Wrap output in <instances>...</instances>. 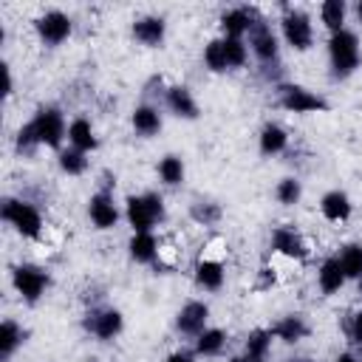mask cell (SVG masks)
<instances>
[{
	"label": "cell",
	"instance_id": "obj_6",
	"mask_svg": "<svg viewBox=\"0 0 362 362\" xmlns=\"http://www.w3.org/2000/svg\"><path fill=\"white\" fill-rule=\"evenodd\" d=\"M280 34H283L286 45L294 48V51H308V48L314 45V23H311V17H308L305 11H300V8H291V11L283 14V20H280Z\"/></svg>",
	"mask_w": 362,
	"mask_h": 362
},
{
	"label": "cell",
	"instance_id": "obj_34",
	"mask_svg": "<svg viewBox=\"0 0 362 362\" xmlns=\"http://www.w3.org/2000/svg\"><path fill=\"white\" fill-rule=\"evenodd\" d=\"M223 51H226V62L229 68H243L249 62V45L243 40L235 37H223Z\"/></svg>",
	"mask_w": 362,
	"mask_h": 362
},
{
	"label": "cell",
	"instance_id": "obj_25",
	"mask_svg": "<svg viewBox=\"0 0 362 362\" xmlns=\"http://www.w3.org/2000/svg\"><path fill=\"white\" fill-rule=\"evenodd\" d=\"M272 339H274L272 328H252V331L246 334L243 351H246L249 356H255V359L266 362V356H269V351H272Z\"/></svg>",
	"mask_w": 362,
	"mask_h": 362
},
{
	"label": "cell",
	"instance_id": "obj_14",
	"mask_svg": "<svg viewBox=\"0 0 362 362\" xmlns=\"http://www.w3.org/2000/svg\"><path fill=\"white\" fill-rule=\"evenodd\" d=\"M255 25H257L255 11H252V8H246V6H238V8H229V11H223V14H221L223 37L243 40V34H249Z\"/></svg>",
	"mask_w": 362,
	"mask_h": 362
},
{
	"label": "cell",
	"instance_id": "obj_7",
	"mask_svg": "<svg viewBox=\"0 0 362 362\" xmlns=\"http://www.w3.org/2000/svg\"><path fill=\"white\" fill-rule=\"evenodd\" d=\"M11 286H14V291H17L25 303H37V300L45 294V288L51 286V277H48L45 269L31 266V263H23V266H17V269L11 272Z\"/></svg>",
	"mask_w": 362,
	"mask_h": 362
},
{
	"label": "cell",
	"instance_id": "obj_20",
	"mask_svg": "<svg viewBox=\"0 0 362 362\" xmlns=\"http://www.w3.org/2000/svg\"><path fill=\"white\" fill-rule=\"evenodd\" d=\"M68 147H76L82 153H90L99 147V139H96V130L93 124L85 119V116H76L71 124H68Z\"/></svg>",
	"mask_w": 362,
	"mask_h": 362
},
{
	"label": "cell",
	"instance_id": "obj_37",
	"mask_svg": "<svg viewBox=\"0 0 362 362\" xmlns=\"http://www.w3.org/2000/svg\"><path fill=\"white\" fill-rule=\"evenodd\" d=\"M351 337H354L356 345H362V308L351 317Z\"/></svg>",
	"mask_w": 362,
	"mask_h": 362
},
{
	"label": "cell",
	"instance_id": "obj_39",
	"mask_svg": "<svg viewBox=\"0 0 362 362\" xmlns=\"http://www.w3.org/2000/svg\"><path fill=\"white\" fill-rule=\"evenodd\" d=\"M229 362H260V359H255V356H249V354L243 351V354H238V356H232Z\"/></svg>",
	"mask_w": 362,
	"mask_h": 362
},
{
	"label": "cell",
	"instance_id": "obj_31",
	"mask_svg": "<svg viewBox=\"0 0 362 362\" xmlns=\"http://www.w3.org/2000/svg\"><path fill=\"white\" fill-rule=\"evenodd\" d=\"M204 65H206L212 74H223V71H229L226 51H223V37H221V40H209V42L204 45Z\"/></svg>",
	"mask_w": 362,
	"mask_h": 362
},
{
	"label": "cell",
	"instance_id": "obj_3",
	"mask_svg": "<svg viewBox=\"0 0 362 362\" xmlns=\"http://www.w3.org/2000/svg\"><path fill=\"white\" fill-rule=\"evenodd\" d=\"M0 215L3 221L20 235V238H28V240H37L42 235V215L34 204L23 201V198H6L3 206H0Z\"/></svg>",
	"mask_w": 362,
	"mask_h": 362
},
{
	"label": "cell",
	"instance_id": "obj_28",
	"mask_svg": "<svg viewBox=\"0 0 362 362\" xmlns=\"http://www.w3.org/2000/svg\"><path fill=\"white\" fill-rule=\"evenodd\" d=\"M342 272L348 280H359L362 277V243H345L337 255Z\"/></svg>",
	"mask_w": 362,
	"mask_h": 362
},
{
	"label": "cell",
	"instance_id": "obj_1",
	"mask_svg": "<svg viewBox=\"0 0 362 362\" xmlns=\"http://www.w3.org/2000/svg\"><path fill=\"white\" fill-rule=\"evenodd\" d=\"M328 62H331V74L334 79H348L359 62H362V48H359V37L348 28L334 31L328 37Z\"/></svg>",
	"mask_w": 362,
	"mask_h": 362
},
{
	"label": "cell",
	"instance_id": "obj_29",
	"mask_svg": "<svg viewBox=\"0 0 362 362\" xmlns=\"http://www.w3.org/2000/svg\"><path fill=\"white\" fill-rule=\"evenodd\" d=\"M345 17H348V6L342 0H325L320 6V20L322 25L334 34V31H342L345 28Z\"/></svg>",
	"mask_w": 362,
	"mask_h": 362
},
{
	"label": "cell",
	"instance_id": "obj_19",
	"mask_svg": "<svg viewBox=\"0 0 362 362\" xmlns=\"http://www.w3.org/2000/svg\"><path fill=\"white\" fill-rule=\"evenodd\" d=\"M272 334H274V339H280L286 345H294V342L308 337V322L300 314H286L272 325Z\"/></svg>",
	"mask_w": 362,
	"mask_h": 362
},
{
	"label": "cell",
	"instance_id": "obj_32",
	"mask_svg": "<svg viewBox=\"0 0 362 362\" xmlns=\"http://www.w3.org/2000/svg\"><path fill=\"white\" fill-rule=\"evenodd\" d=\"M59 170L65 175H82L88 170V153L76 150V147H65L59 150Z\"/></svg>",
	"mask_w": 362,
	"mask_h": 362
},
{
	"label": "cell",
	"instance_id": "obj_33",
	"mask_svg": "<svg viewBox=\"0 0 362 362\" xmlns=\"http://www.w3.org/2000/svg\"><path fill=\"white\" fill-rule=\"evenodd\" d=\"M274 198H277L283 206H294V204H300V198H303V184H300L294 175H286V178L277 181Z\"/></svg>",
	"mask_w": 362,
	"mask_h": 362
},
{
	"label": "cell",
	"instance_id": "obj_41",
	"mask_svg": "<svg viewBox=\"0 0 362 362\" xmlns=\"http://www.w3.org/2000/svg\"><path fill=\"white\" fill-rule=\"evenodd\" d=\"M356 17H359V23H362V0L356 3Z\"/></svg>",
	"mask_w": 362,
	"mask_h": 362
},
{
	"label": "cell",
	"instance_id": "obj_22",
	"mask_svg": "<svg viewBox=\"0 0 362 362\" xmlns=\"http://www.w3.org/2000/svg\"><path fill=\"white\" fill-rule=\"evenodd\" d=\"M345 280L348 277H345V272H342V266H339L337 257H325L320 263V269H317V286H320L322 294H337L345 286Z\"/></svg>",
	"mask_w": 362,
	"mask_h": 362
},
{
	"label": "cell",
	"instance_id": "obj_24",
	"mask_svg": "<svg viewBox=\"0 0 362 362\" xmlns=\"http://www.w3.org/2000/svg\"><path fill=\"white\" fill-rule=\"evenodd\" d=\"M130 124H133V130L139 136H147L150 139V136H156L161 130V113L153 105H139L133 110V116H130Z\"/></svg>",
	"mask_w": 362,
	"mask_h": 362
},
{
	"label": "cell",
	"instance_id": "obj_2",
	"mask_svg": "<svg viewBox=\"0 0 362 362\" xmlns=\"http://www.w3.org/2000/svg\"><path fill=\"white\" fill-rule=\"evenodd\" d=\"M124 218L133 232H153L156 223L164 221V201L156 192H141L130 195L124 201Z\"/></svg>",
	"mask_w": 362,
	"mask_h": 362
},
{
	"label": "cell",
	"instance_id": "obj_8",
	"mask_svg": "<svg viewBox=\"0 0 362 362\" xmlns=\"http://www.w3.org/2000/svg\"><path fill=\"white\" fill-rule=\"evenodd\" d=\"M34 28H37V37H40L45 45H59V42H65V40L71 37L74 23H71V17H68L65 11L51 8V11H45V14L37 17Z\"/></svg>",
	"mask_w": 362,
	"mask_h": 362
},
{
	"label": "cell",
	"instance_id": "obj_15",
	"mask_svg": "<svg viewBox=\"0 0 362 362\" xmlns=\"http://www.w3.org/2000/svg\"><path fill=\"white\" fill-rule=\"evenodd\" d=\"M164 102L173 116L178 119H198V102L187 85H170L164 93Z\"/></svg>",
	"mask_w": 362,
	"mask_h": 362
},
{
	"label": "cell",
	"instance_id": "obj_18",
	"mask_svg": "<svg viewBox=\"0 0 362 362\" xmlns=\"http://www.w3.org/2000/svg\"><path fill=\"white\" fill-rule=\"evenodd\" d=\"M226 280V272H223V263L215 260V257H201L195 263V286L204 288V291H218Z\"/></svg>",
	"mask_w": 362,
	"mask_h": 362
},
{
	"label": "cell",
	"instance_id": "obj_21",
	"mask_svg": "<svg viewBox=\"0 0 362 362\" xmlns=\"http://www.w3.org/2000/svg\"><path fill=\"white\" fill-rule=\"evenodd\" d=\"M257 147H260L263 156H277V153H283V150L288 147V133H286V127H280L277 122H266V124L260 127V133H257Z\"/></svg>",
	"mask_w": 362,
	"mask_h": 362
},
{
	"label": "cell",
	"instance_id": "obj_38",
	"mask_svg": "<svg viewBox=\"0 0 362 362\" xmlns=\"http://www.w3.org/2000/svg\"><path fill=\"white\" fill-rule=\"evenodd\" d=\"M164 362H195V359H192V354H189V351H173Z\"/></svg>",
	"mask_w": 362,
	"mask_h": 362
},
{
	"label": "cell",
	"instance_id": "obj_43",
	"mask_svg": "<svg viewBox=\"0 0 362 362\" xmlns=\"http://www.w3.org/2000/svg\"><path fill=\"white\" fill-rule=\"evenodd\" d=\"M291 362H311V359H291Z\"/></svg>",
	"mask_w": 362,
	"mask_h": 362
},
{
	"label": "cell",
	"instance_id": "obj_12",
	"mask_svg": "<svg viewBox=\"0 0 362 362\" xmlns=\"http://www.w3.org/2000/svg\"><path fill=\"white\" fill-rule=\"evenodd\" d=\"M122 328H124V317L119 308H99L88 317V331L102 342L116 339L122 334Z\"/></svg>",
	"mask_w": 362,
	"mask_h": 362
},
{
	"label": "cell",
	"instance_id": "obj_35",
	"mask_svg": "<svg viewBox=\"0 0 362 362\" xmlns=\"http://www.w3.org/2000/svg\"><path fill=\"white\" fill-rule=\"evenodd\" d=\"M189 215H192V221H198V223H204V226H209V223H215L218 218H221V206L218 204H212V201H201V204H195L192 209H189Z\"/></svg>",
	"mask_w": 362,
	"mask_h": 362
},
{
	"label": "cell",
	"instance_id": "obj_23",
	"mask_svg": "<svg viewBox=\"0 0 362 362\" xmlns=\"http://www.w3.org/2000/svg\"><path fill=\"white\" fill-rule=\"evenodd\" d=\"M127 252L136 263H153L158 257L161 246H158L153 232H133V238L127 240Z\"/></svg>",
	"mask_w": 362,
	"mask_h": 362
},
{
	"label": "cell",
	"instance_id": "obj_17",
	"mask_svg": "<svg viewBox=\"0 0 362 362\" xmlns=\"http://www.w3.org/2000/svg\"><path fill=\"white\" fill-rule=\"evenodd\" d=\"M133 37H136L141 45H147V48L161 45L164 37H167V23H164V17H153V14L139 17V20L133 23Z\"/></svg>",
	"mask_w": 362,
	"mask_h": 362
},
{
	"label": "cell",
	"instance_id": "obj_5",
	"mask_svg": "<svg viewBox=\"0 0 362 362\" xmlns=\"http://www.w3.org/2000/svg\"><path fill=\"white\" fill-rule=\"evenodd\" d=\"M277 99H280V105H283L286 110H291V113H325V110H328V102H325L320 93L308 90V88H303V85H294V82L277 85Z\"/></svg>",
	"mask_w": 362,
	"mask_h": 362
},
{
	"label": "cell",
	"instance_id": "obj_13",
	"mask_svg": "<svg viewBox=\"0 0 362 362\" xmlns=\"http://www.w3.org/2000/svg\"><path fill=\"white\" fill-rule=\"evenodd\" d=\"M272 249L288 260H305L308 257V243L303 235H297L291 226H277L272 229Z\"/></svg>",
	"mask_w": 362,
	"mask_h": 362
},
{
	"label": "cell",
	"instance_id": "obj_11",
	"mask_svg": "<svg viewBox=\"0 0 362 362\" xmlns=\"http://www.w3.org/2000/svg\"><path fill=\"white\" fill-rule=\"evenodd\" d=\"M249 51H252L260 62H266V65L277 59V54H280V40H277V34L272 31V25H266V23L257 20V25L249 31Z\"/></svg>",
	"mask_w": 362,
	"mask_h": 362
},
{
	"label": "cell",
	"instance_id": "obj_42",
	"mask_svg": "<svg viewBox=\"0 0 362 362\" xmlns=\"http://www.w3.org/2000/svg\"><path fill=\"white\" fill-rule=\"evenodd\" d=\"M356 288H359V294H362V277H359V280H356Z\"/></svg>",
	"mask_w": 362,
	"mask_h": 362
},
{
	"label": "cell",
	"instance_id": "obj_9",
	"mask_svg": "<svg viewBox=\"0 0 362 362\" xmlns=\"http://www.w3.org/2000/svg\"><path fill=\"white\" fill-rule=\"evenodd\" d=\"M209 322V305L201 300H189L181 305V311L175 314V328L184 337H198Z\"/></svg>",
	"mask_w": 362,
	"mask_h": 362
},
{
	"label": "cell",
	"instance_id": "obj_40",
	"mask_svg": "<svg viewBox=\"0 0 362 362\" xmlns=\"http://www.w3.org/2000/svg\"><path fill=\"white\" fill-rule=\"evenodd\" d=\"M334 362H359V359H356V356H354L351 351H342V354H339V356H337Z\"/></svg>",
	"mask_w": 362,
	"mask_h": 362
},
{
	"label": "cell",
	"instance_id": "obj_27",
	"mask_svg": "<svg viewBox=\"0 0 362 362\" xmlns=\"http://www.w3.org/2000/svg\"><path fill=\"white\" fill-rule=\"evenodd\" d=\"M226 345V334L221 328H204L195 337V354L198 356H218Z\"/></svg>",
	"mask_w": 362,
	"mask_h": 362
},
{
	"label": "cell",
	"instance_id": "obj_30",
	"mask_svg": "<svg viewBox=\"0 0 362 362\" xmlns=\"http://www.w3.org/2000/svg\"><path fill=\"white\" fill-rule=\"evenodd\" d=\"M158 178L167 184V187H178L181 181H184V175H187V167H184V158L181 156H164L161 161H158Z\"/></svg>",
	"mask_w": 362,
	"mask_h": 362
},
{
	"label": "cell",
	"instance_id": "obj_26",
	"mask_svg": "<svg viewBox=\"0 0 362 362\" xmlns=\"http://www.w3.org/2000/svg\"><path fill=\"white\" fill-rule=\"evenodd\" d=\"M25 342V331L14 320H3L0 325V359H8Z\"/></svg>",
	"mask_w": 362,
	"mask_h": 362
},
{
	"label": "cell",
	"instance_id": "obj_36",
	"mask_svg": "<svg viewBox=\"0 0 362 362\" xmlns=\"http://www.w3.org/2000/svg\"><path fill=\"white\" fill-rule=\"evenodd\" d=\"M40 147V141H37V133H34V127H31V122L28 124H23L20 130H17V150L20 153H34Z\"/></svg>",
	"mask_w": 362,
	"mask_h": 362
},
{
	"label": "cell",
	"instance_id": "obj_4",
	"mask_svg": "<svg viewBox=\"0 0 362 362\" xmlns=\"http://www.w3.org/2000/svg\"><path fill=\"white\" fill-rule=\"evenodd\" d=\"M31 127L37 133V141L40 147H54L59 150V144L68 139V124H65V116L59 107H40L31 119Z\"/></svg>",
	"mask_w": 362,
	"mask_h": 362
},
{
	"label": "cell",
	"instance_id": "obj_10",
	"mask_svg": "<svg viewBox=\"0 0 362 362\" xmlns=\"http://www.w3.org/2000/svg\"><path fill=\"white\" fill-rule=\"evenodd\" d=\"M88 218L96 229H113L119 223L122 212H119L110 192H93L90 201H88Z\"/></svg>",
	"mask_w": 362,
	"mask_h": 362
},
{
	"label": "cell",
	"instance_id": "obj_16",
	"mask_svg": "<svg viewBox=\"0 0 362 362\" xmlns=\"http://www.w3.org/2000/svg\"><path fill=\"white\" fill-rule=\"evenodd\" d=\"M320 212H322V218L331 221V223H345V221L351 218V212H354V204H351L348 192H342V189H328V192L320 198Z\"/></svg>",
	"mask_w": 362,
	"mask_h": 362
}]
</instances>
